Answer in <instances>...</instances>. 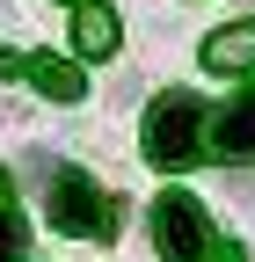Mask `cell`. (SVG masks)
Returning a JSON list of instances; mask_svg holds the SVG:
<instances>
[{
  "instance_id": "6",
  "label": "cell",
  "mask_w": 255,
  "mask_h": 262,
  "mask_svg": "<svg viewBox=\"0 0 255 262\" xmlns=\"http://www.w3.org/2000/svg\"><path fill=\"white\" fill-rule=\"evenodd\" d=\"M117 37H124V29H117V15L102 8V0H73V51L80 58H110Z\"/></svg>"
},
{
  "instance_id": "5",
  "label": "cell",
  "mask_w": 255,
  "mask_h": 262,
  "mask_svg": "<svg viewBox=\"0 0 255 262\" xmlns=\"http://www.w3.org/2000/svg\"><path fill=\"white\" fill-rule=\"evenodd\" d=\"M15 66L29 73V88H37V95H51V102H80V95H88V80H80V66H73V58L29 51V58H15Z\"/></svg>"
},
{
  "instance_id": "3",
  "label": "cell",
  "mask_w": 255,
  "mask_h": 262,
  "mask_svg": "<svg viewBox=\"0 0 255 262\" xmlns=\"http://www.w3.org/2000/svg\"><path fill=\"white\" fill-rule=\"evenodd\" d=\"M51 226L73 241H117V204L88 175H51Z\"/></svg>"
},
{
  "instance_id": "7",
  "label": "cell",
  "mask_w": 255,
  "mask_h": 262,
  "mask_svg": "<svg viewBox=\"0 0 255 262\" xmlns=\"http://www.w3.org/2000/svg\"><path fill=\"white\" fill-rule=\"evenodd\" d=\"M204 66L211 73H241V66H255V22H226L204 37Z\"/></svg>"
},
{
  "instance_id": "2",
  "label": "cell",
  "mask_w": 255,
  "mask_h": 262,
  "mask_svg": "<svg viewBox=\"0 0 255 262\" xmlns=\"http://www.w3.org/2000/svg\"><path fill=\"white\" fill-rule=\"evenodd\" d=\"M153 248H161L168 262H204L219 248V233H211V219H204L197 196H182V189L153 196Z\"/></svg>"
},
{
  "instance_id": "4",
  "label": "cell",
  "mask_w": 255,
  "mask_h": 262,
  "mask_svg": "<svg viewBox=\"0 0 255 262\" xmlns=\"http://www.w3.org/2000/svg\"><path fill=\"white\" fill-rule=\"evenodd\" d=\"M211 153H219V160H255V88L241 95V102L219 110V124H211Z\"/></svg>"
},
{
  "instance_id": "8",
  "label": "cell",
  "mask_w": 255,
  "mask_h": 262,
  "mask_svg": "<svg viewBox=\"0 0 255 262\" xmlns=\"http://www.w3.org/2000/svg\"><path fill=\"white\" fill-rule=\"evenodd\" d=\"M8 175H0V262H22V248H29V226H22V211L8 204Z\"/></svg>"
},
{
  "instance_id": "1",
  "label": "cell",
  "mask_w": 255,
  "mask_h": 262,
  "mask_svg": "<svg viewBox=\"0 0 255 262\" xmlns=\"http://www.w3.org/2000/svg\"><path fill=\"white\" fill-rule=\"evenodd\" d=\"M146 160L153 168H189V160H204V102L197 95L168 88L161 102L146 110Z\"/></svg>"
}]
</instances>
